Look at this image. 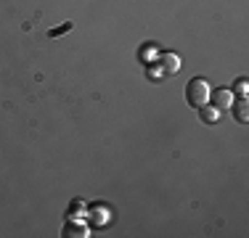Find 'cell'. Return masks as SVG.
<instances>
[{"mask_svg": "<svg viewBox=\"0 0 249 238\" xmlns=\"http://www.w3.org/2000/svg\"><path fill=\"white\" fill-rule=\"evenodd\" d=\"M210 93H212V87H210V82L207 80H191L186 85V101H188V106H196V109H201L204 103H210Z\"/></svg>", "mask_w": 249, "mask_h": 238, "instance_id": "obj_1", "label": "cell"}, {"mask_svg": "<svg viewBox=\"0 0 249 238\" xmlns=\"http://www.w3.org/2000/svg\"><path fill=\"white\" fill-rule=\"evenodd\" d=\"M210 101H212V106H215V109H231V103H233L236 101V95L228 90V87H220V90H212L210 93Z\"/></svg>", "mask_w": 249, "mask_h": 238, "instance_id": "obj_2", "label": "cell"}, {"mask_svg": "<svg viewBox=\"0 0 249 238\" xmlns=\"http://www.w3.org/2000/svg\"><path fill=\"white\" fill-rule=\"evenodd\" d=\"M64 236H72V238H82V236H90V230H88L85 222H77V220H69L67 228H64Z\"/></svg>", "mask_w": 249, "mask_h": 238, "instance_id": "obj_3", "label": "cell"}, {"mask_svg": "<svg viewBox=\"0 0 249 238\" xmlns=\"http://www.w3.org/2000/svg\"><path fill=\"white\" fill-rule=\"evenodd\" d=\"M231 111H233V117L239 119L241 124H247V122H249V106H247V98L233 101V103H231Z\"/></svg>", "mask_w": 249, "mask_h": 238, "instance_id": "obj_4", "label": "cell"}, {"mask_svg": "<svg viewBox=\"0 0 249 238\" xmlns=\"http://www.w3.org/2000/svg\"><path fill=\"white\" fill-rule=\"evenodd\" d=\"M162 69L170 71V74L180 71V58H178L175 53H164V56H162Z\"/></svg>", "mask_w": 249, "mask_h": 238, "instance_id": "obj_5", "label": "cell"}, {"mask_svg": "<svg viewBox=\"0 0 249 238\" xmlns=\"http://www.w3.org/2000/svg\"><path fill=\"white\" fill-rule=\"evenodd\" d=\"M201 122H207V124H215L217 119H220V109H215V106H201Z\"/></svg>", "mask_w": 249, "mask_h": 238, "instance_id": "obj_6", "label": "cell"}, {"mask_svg": "<svg viewBox=\"0 0 249 238\" xmlns=\"http://www.w3.org/2000/svg\"><path fill=\"white\" fill-rule=\"evenodd\" d=\"M93 217V222L96 225H104V222H109V209H106V206H93L90 212H88Z\"/></svg>", "mask_w": 249, "mask_h": 238, "instance_id": "obj_7", "label": "cell"}, {"mask_svg": "<svg viewBox=\"0 0 249 238\" xmlns=\"http://www.w3.org/2000/svg\"><path fill=\"white\" fill-rule=\"evenodd\" d=\"M69 214H72V220H80V217H85V214H88V206L82 204V201H72Z\"/></svg>", "mask_w": 249, "mask_h": 238, "instance_id": "obj_8", "label": "cell"}, {"mask_svg": "<svg viewBox=\"0 0 249 238\" xmlns=\"http://www.w3.org/2000/svg\"><path fill=\"white\" fill-rule=\"evenodd\" d=\"M233 95H241V98H247V93H249V82L241 77V80H236V85H233V90H231Z\"/></svg>", "mask_w": 249, "mask_h": 238, "instance_id": "obj_9", "label": "cell"}, {"mask_svg": "<svg viewBox=\"0 0 249 238\" xmlns=\"http://www.w3.org/2000/svg\"><path fill=\"white\" fill-rule=\"evenodd\" d=\"M67 29H72V24H64V27H58V29H53L51 34H61V32H67Z\"/></svg>", "mask_w": 249, "mask_h": 238, "instance_id": "obj_10", "label": "cell"}]
</instances>
